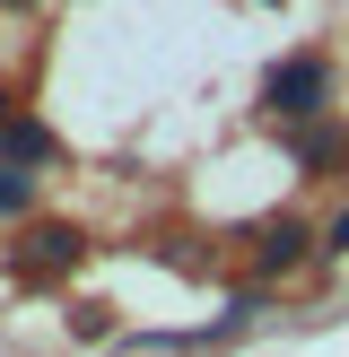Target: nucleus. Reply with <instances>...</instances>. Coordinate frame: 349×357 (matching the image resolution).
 Returning a JSON list of instances; mask_svg holds the SVG:
<instances>
[{
	"mask_svg": "<svg viewBox=\"0 0 349 357\" xmlns=\"http://www.w3.org/2000/svg\"><path fill=\"white\" fill-rule=\"evenodd\" d=\"M297 157H306V166H341L349 139H341V131H306V139H297Z\"/></svg>",
	"mask_w": 349,
	"mask_h": 357,
	"instance_id": "7ed1b4c3",
	"label": "nucleus"
},
{
	"mask_svg": "<svg viewBox=\"0 0 349 357\" xmlns=\"http://www.w3.org/2000/svg\"><path fill=\"white\" fill-rule=\"evenodd\" d=\"M87 244H79V227H35L27 236V271H70Z\"/></svg>",
	"mask_w": 349,
	"mask_h": 357,
	"instance_id": "f03ea898",
	"label": "nucleus"
},
{
	"mask_svg": "<svg viewBox=\"0 0 349 357\" xmlns=\"http://www.w3.org/2000/svg\"><path fill=\"white\" fill-rule=\"evenodd\" d=\"M297 244H306V236H297V227H271V244H262V261H271V271H279V261H288Z\"/></svg>",
	"mask_w": 349,
	"mask_h": 357,
	"instance_id": "423d86ee",
	"label": "nucleus"
},
{
	"mask_svg": "<svg viewBox=\"0 0 349 357\" xmlns=\"http://www.w3.org/2000/svg\"><path fill=\"white\" fill-rule=\"evenodd\" d=\"M27 201H35V183H27L17 166H0V209H27Z\"/></svg>",
	"mask_w": 349,
	"mask_h": 357,
	"instance_id": "39448f33",
	"label": "nucleus"
},
{
	"mask_svg": "<svg viewBox=\"0 0 349 357\" xmlns=\"http://www.w3.org/2000/svg\"><path fill=\"white\" fill-rule=\"evenodd\" d=\"M332 253H349V209H341V218H332Z\"/></svg>",
	"mask_w": 349,
	"mask_h": 357,
	"instance_id": "0eeeda50",
	"label": "nucleus"
},
{
	"mask_svg": "<svg viewBox=\"0 0 349 357\" xmlns=\"http://www.w3.org/2000/svg\"><path fill=\"white\" fill-rule=\"evenodd\" d=\"M9 157H52V131L44 122H9Z\"/></svg>",
	"mask_w": 349,
	"mask_h": 357,
	"instance_id": "20e7f679",
	"label": "nucleus"
},
{
	"mask_svg": "<svg viewBox=\"0 0 349 357\" xmlns=\"http://www.w3.org/2000/svg\"><path fill=\"white\" fill-rule=\"evenodd\" d=\"M323 87H332L323 61H288V70L271 79V114H314V105H323Z\"/></svg>",
	"mask_w": 349,
	"mask_h": 357,
	"instance_id": "f257e3e1",
	"label": "nucleus"
}]
</instances>
